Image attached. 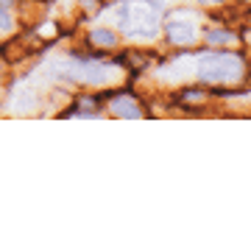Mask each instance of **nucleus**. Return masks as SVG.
<instances>
[{"label":"nucleus","instance_id":"obj_1","mask_svg":"<svg viewBox=\"0 0 251 237\" xmlns=\"http://www.w3.org/2000/svg\"><path fill=\"white\" fill-rule=\"evenodd\" d=\"M198 75L204 81H212V84L237 81L243 75V62L232 53H206V56H201Z\"/></svg>","mask_w":251,"mask_h":237},{"label":"nucleus","instance_id":"obj_2","mask_svg":"<svg viewBox=\"0 0 251 237\" xmlns=\"http://www.w3.org/2000/svg\"><path fill=\"white\" fill-rule=\"evenodd\" d=\"M126 31H131L134 37H153L156 31V14L145 6H134V9H123L120 20H117Z\"/></svg>","mask_w":251,"mask_h":237},{"label":"nucleus","instance_id":"obj_3","mask_svg":"<svg viewBox=\"0 0 251 237\" xmlns=\"http://www.w3.org/2000/svg\"><path fill=\"white\" fill-rule=\"evenodd\" d=\"M196 20H187L184 23V17H176L168 23V34H171L173 42H193L196 39Z\"/></svg>","mask_w":251,"mask_h":237},{"label":"nucleus","instance_id":"obj_4","mask_svg":"<svg viewBox=\"0 0 251 237\" xmlns=\"http://www.w3.org/2000/svg\"><path fill=\"white\" fill-rule=\"evenodd\" d=\"M112 112H115L117 118H140V109L131 106V98H120L112 103Z\"/></svg>","mask_w":251,"mask_h":237},{"label":"nucleus","instance_id":"obj_5","mask_svg":"<svg viewBox=\"0 0 251 237\" xmlns=\"http://www.w3.org/2000/svg\"><path fill=\"white\" fill-rule=\"evenodd\" d=\"M92 42H98V45L112 47V45L117 42V37L112 34V31H103V28H98V31H92Z\"/></svg>","mask_w":251,"mask_h":237},{"label":"nucleus","instance_id":"obj_6","mask_svg":"<svg viewBox=\"0 0 251 237\" xmlns=\"http://www.w3.org/2000/svg\"><path fill=\"white\" fill-rule=\"evenodd\" d=\"M206 42L224 45V42H232V34H226V31H212V34H206Z\"/></svg>","mask_w":251,"mask_h":237},{"label":"nucleus","instance_id":"obj_7","mask_svg":"<svg viewBox=\"0 0 251 237\" xmlns=\"http://www.w3.org/2000/svg\"><path fill=\"white\" fill-rule=\"evenodd\" d=\"M14 28V20H11V14L6 9H0V34H6V31H11Z\"/></svg>","mask_w":251,"mask_h":237}]
</instances>
